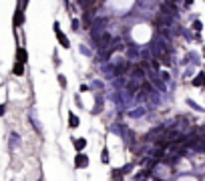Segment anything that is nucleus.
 Returning <instances> with one entry per match:
<instances>
[{"mask_svg": "<svg viewBox=\"0 0 205 181\" xmlns=\"http://www.w3.org/2000/svg\"><path fill=\"white\" fill-rule=\"evenodd\" d=\"M58 83H60L62 87H67V79H64V76H62V75H58Z\"/></svg>", "mask_w": 205, "mask_h": 181, "instance_id": "nucleus-15", "label": "nucleus"}, {"mask_svg": "<svg viewBox=\"0 0 205 181\" xmlns=\"http://www.w3.org/2000/svg\"><path fill=\"white\" fill-rule=\"evenodd\" d=\"M149 53L153 54V57H157V58H161L165 65H169V50H167V46H165V42H163L161 38H155L151 42V48H149Z\"/></svg>", "mask_w": 205, "mask_h": 181, "instance_id": "nucleus-1", "label": "nucleus"}, {"mask_svg": "<svg viewBox=\"0 0 205 181\" xmlns=\"http://www.w3.org/2000/svg\"><path fill=\"white\" fill-rule=\"evenodd\" d=\"M85 145H86L85 139H75V147L79 149V151H82V149H85Z\"/></svg>", "mask_w": 205, "mask_h": 181, "instance_id": "nucleus-10", "label": "nucleus"}, {"mask_svg": "<svg viewBox=\"0 0 205 181\" xmlns=\"http://www.w3.org/2000/svg\"><path fill=\"white\" fill-rule=\"evenodd\" d=\"M161 12L163 14H169V16H177V6L173 0H167V2H163L161 4Z\"/></svg>", "mask_w": 205, "mask_h": 181, "instance_id": "nucleus-2", "label": "nucleus"}, {"mask_svg": "<svg viewBox=\"0 0 205 181\" xmlns=\"http://www.w3.org/2000/svg\"><path fill=\"white\" fill-rule=\"evenodd\" d=\"M26 2H28V0H22V8H24V6H26Z\"/></svg>", "mask_w": 205, "mask_h": 181, "instance_id": "nucleus-16", "label": "nucleus"}, {"mask_svg": "<svg viewBox=\"0 0 205 181\" xmlns=\"http://www.w3.org/2000/svg\"><path fill=\"white\" fill-rule=\"evenodd\" d=\"M173 18H175V16H169V14H163V12H161V14H159V26H171V24H173Z\"/></svg>", "mask_w": 205, "mask_h": 181, "instance_id": "nucleus-3", "label": "nucleus"}, {"mask_svg": "<svg viewBox=\"0 0 205 181\" xmlns=\"http://www.w3.org/2000/svg\"><path fill=\"white\" fill-rule=\"evenodd\" d=\"M79 4H81V6H82V8H85V10H86V8H91V6H93V4H95V0H79Z\"/></svg>", "mask_w": 205, "mask_h": 181, "instance_id": "nucleus-11", "label": "nucleus"}, {"mask_svg": "<svg viewBox=\"0 0 205 181\" xmlns=\"http://www.w3.org/2000/svg\"><path fill=\"white\" fill-rule=\"evenodd\" d=\"M203 79H205V76H203V75H199V76L195 79V81H193V85H195V87H199L201 83H203Z\"/></svg>", "mask_w": 205, "mask_h": 181, "instance_id": "nucleus-14", "label": "nucleus"}, {"mask_svg": "<svg viewBox=\"0 0 205 181\" xmlns=\"http://www.w3.org/2000/svg\"><path fill=\"white\" fill-rule=\"evenodd\" d=\"M57 36H58V42H60V44H62V46H64V48H68V44H71V42H68V38L64 36V34H62L60 30H57Z\"/></svg>", "mask_w": 205, "mask_h": 181, "instance_id": "nucleus-7", "label": "nucleus"}, {"mask_svg": "<svg viewBox=\"0 0 205 181\" xmlns=\"http://www.w3.org/2000/svg\"><path fill=\"white\" fill-rule=\"evenodd\" d=\"M75 165H76V167H86V165H89V159H86V155H81V153H79V155H76V159H75Z\"/></svg>", "mask_w": 205, "mask_h": 181, "instance_id": "nucleus-5", "label": "nucleus"}, {"mask_svg": "<svg viewBox=\"0 0 205 181\" xmlns=\"http://www.w3.org/2000/svg\"><path fill=\"white\" fill-rule=\"evenodd\" d=\"M16 54H18V61L20 62L26 61V50H24V48H18V50H16Z\"/></svg>", "mask_w": 205, "mask_h": 181, "instance_id": "nucleus-13", "label": "nucleus"}, {"mask_svg": "<svg viewBox=\"0 0 205 181\" xmlns=\"http://www.w3.org/2000/svg\"><path fill=\"white\" fill-rule=\"evenodd\" d=\"M20 24H24V12H22V8L14 12V26H20Z\"/></svg>", "mask_w": 205, "mask_h": 181, "instance_id": "nucleus-6", "label": "nucleus"}, {"mask_svg": "<svg viewBox=\"0 0 205 181\" xmlns=\"http://www.w3.org/2000/svg\"><path fill=\"white\" fill-rule=\"evenodd\" d=\"M68 119H71V121H68V125H71V127L72 129H75V127H79V119H76V117H75V115H68Z\"/></svg>", "mask_w": 205, "mask_h": 181, "instance_id": "nucleus-12", "label": "nucleus"}, {"mask_svg": "<svg viewBox=\"0 0 205 181\" xmlns=\"http://www.w3.org/2000/svg\"><path fill=\"white\" fill-rule=\"evenodd\" d=\"M95 40H97V46H99V48H105L107 46V44H111V36H109V34H101V36L99 38H95Z\"/></svg>", "mask_w": 205, "mask_h": 181, "instance_id": "nucleus-4", "label": "nucleus"}, {"mask_svg": "<svg viewBox=\"0 0 205 181\" xmlns=\"http://www.w3.org/2000/svg\"><path fill=\"white\" fill-rule=\"evenodd\" d=\"M22 65H24V62H16V65H14V68H12V72H14V75L16 76H20V75H22V72H24V67H22Z\"/></svg>", "mask_w": 205, "mask_h": 181, "instance_id": "nucleus-9", "label": "nucleus"}, {"mask_svg": "<svg viewBox=\"0 0 205 181\" xmlns=\"http://www.w3.org/2000/svg\"><path fill=\"white\" fill-rule=\"evenodd\" d=\"M127 57L135 61V58H139V50H137L135 46H129V48H127Z\"/></svg>", "mask_w": 205, "mask_h": 181, "instance_id": "nucleus-8", "label": "nucleus"}]
</instances>
